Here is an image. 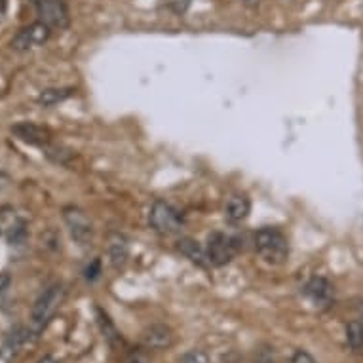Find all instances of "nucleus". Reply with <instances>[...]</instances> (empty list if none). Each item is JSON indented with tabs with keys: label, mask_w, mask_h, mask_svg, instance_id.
<instances>
[{
	"label": "nucleus",
	"mask_w": 363,
	"mask_h": 363,
	"mask_svg": "<svg viewBox=\"0 0 363 363\" xmlns=\"http://www.w3.org/2000/svg\"><path fill=\"white\" fill-rule=\"evenodd\" d=\"M51 29L42 22L31 23L29 27H23L17 35L14 36L12 40V48L17 51H27L33 50V48H38V46H44V44L50 40Z\"/></svg>",
	"instance_id": "7"
},
{
	"label": "nucleus",
	"mask_w": 363,
	"mask_h": 363,
	"mask_svg": "<svg viewBox=\"0 0 363 363\" xmlns=\"http://www.w3.org/2000/svg\"><path fill=\"white\" fill-rule=\"evenodd\" d=\"M38 363H59V362H57V360H54L51 356H46V357H42V360H40Z\"/></svg>",
	"instance_id": "24"
},
{
	"label": "nucleus",
	"mask_w": 363,
	"mask_h": 363,
	"mask_svg": "<svg viewBox=\"0 0 363 363\" xmlns=\"http://www.w3.org/2000/svg\"><path fill=\"white\" fill-rule=\"evenodd\" d=\"M74 90L72 88H48V90H42L36 97V103L40 107H56L59 103H63L71 97Z\"/></svg>",
	"instance_id": "14"
},
{
	"label": "nucleus",
	"mask_w": 363,
	"mask_h": 363,
	"mask_svg": "<svg viewBox=\"0 0 363 363\" xmlns=\"http://www.w3.org/2000/svg\"><path fill=\"white\" fill-rule=\"evenodd\" d=\"M291 363H318V362H316L308 352H305V350H297L295 356H293Z\"/></svg>",
	"instance_id": "22"
},
{
	"label": "nucleus",
	"mask_w": 363,
	"mask_h": 363,
	"mask_svg": "<svg viewBox=\"0 0 363 363\" xmlns=\"http://www.w3.org/2000/svg\"><path fill=\"white\" fill-rule=\"evenodd\" d=\"M253 245L266 263L284 264L289 257V240L278 227H263L253 234Z\"/></svg>",
	"instance_id": "1"
},
{
	"label": "nucleus",
	"mask_w": 363,
	"mask_h": 363,
	"mask_svg": "<svg viewBox=\"0 0 363 363\" xmlns=\"http://www.w3.org/2000/svg\"><path fill=\"white\" fill-rule=\"evenodd\" d=\"M10 285H12V278H10L8 274H2V276H0V295L6 293L8 289H10Z\"/></svg>",
	"instance_id": "23"
},
{
	"label": "nucleus",
	"mask_w": 363,
	"mask_h": 363,
	"mask_svg": "<svg viewBox=\"0 0 363 363\" xmlns=\"http://www.w3.org/2000/svg\"><path fill=\"white\" fill-rule=\"evenodd\" d=\"M179 363H209V356H207V352H204V350L193 348L179 357Z\"/></svg>",
	"instance_id": "19"
},
{
	"label": "nucleus",
	"mask_w": 363,
	"mask_h": 363,
	"mask_svg": "<svg viewBox=\"0 0 363 363\" xmlns=\"http://www.w3.org/2000/svg\"><path fill=\"white\" fill-rule=\"evenodd\" d=\"M35 6L38 22L46 23L51 31L54 29L63 31L69 27L71 15H69V8L65 4V0H35Z\"/></svg>",
	"instance_id": "5"
},
{
	"label": "nucleus",
	"mask_w": 363,
	"mask_h": 363,
	"mask_svg": "<svg viewBox=\"0 0 363 363\" xmlns=\"http://www.w3.org/2000/svg\"><path fill=\"white\" fill-rule=\"evenodd\" d=\"M302 293L312 300L316 307H328L329 302L333 300V295H335L331 282L321 278V276H314V278L308 280Z\"/></svg>",
	"instance_id": "11"
},
{
	"label": "nucleus",
	"mask_w": 363,
	"mask_h": 363,
	"mask_svg": "<svg viewBox=\"0 0 363 363\" xmlns=\"http://www.w3.org/2000/svg\"><path fill=\"white\" fill-rule=\"evenodd\" d=\"M25 238H27V228H25V223H17L14 227L10 228V232H8V243L10 245H22L25 242Z\"/></svg>",
	"instance_id": "18"
},
{
	"label": "nucleus",
	"mask_w": 363,
	"mask_h": 363,
	"mask_svg": "<svg viewBox=\"0 0 363 363\" xmlns=\"http://www.w3.org/2000/svg\"><path fill=\"white\" fill-rule=\"evenodd\" d=\"M124 363H150L149 357L141 350H131L128 356L124 357Z\"/></svg>",
	"instance_id": "21"
},
{
	"label": "nucleus",
	"mask_w": 363,
	"mask_h": 363,
	"mask_svg": "<svg viewBox=\"0 0 363 363\" xmlns=\"http://www.w3.org/2000/svg\"><path fill=\"white\" fill-rule=\"evenodd\" d=\"M240 250L238 240L232 236L223 234V232H213V234L207 236L206 251L209 257V263L211 266H225L236 257Z\"/></svg>",
	"instance_id": "4"
},
{
	"label": "nucleus",
	"mask_w": 363,
	"mask_h": 363,
	"mask_svg": "<svg viewBox=\"0 0 363 363\" xmlns=\"http://www.w3.org/2000/svg\"><path fill=\"white\" fill-rule=\"evenodd\" d=\"M177 250L181 255H185L191 263H194L200 268H209V257H207L206 245L193 240V238H181L177 242Z\"/></svg>",
	"instance_id": "12"
},
{
	"label": "nucleus",
	"mask_w": 363,
	"mask_h": 363,
	"mask_svg": "<svg viewBox=\"0 0 363 363\" xmlns=\"http://www.w3.org/2000/svg\"><path fill=\"white\" fill-rule=\"evenodd\" d=\"M95 318H97V325H99L101 333L107 339V342L111 346H116V344H122V337L118 333V329L113 323V320L108 318V314L103 310V308L95 307Z\"/></svg>",
	"instance_id": "15"
},
{
	"label": "nucleus",
	"mask_w": 363,
	"mask_h": 363,
	"mask_svg": "<svg viewBox=\"0 0 363 363\" xmlns=\"http://www.w3.org/2000/svg\"><path fill=\"white\" fill-rule=\"evenodd\" d=\"M63 221L69 228V234L79 245H88L93 240V225L90 217L80 207L67 206L63 209Z\"/></svg>",
	"instance_id": "6"
},
{
	"label": "nucleus",
	"mask_w": 363,
	"mask_h": 363,
	"mask_svg": "<svg viewBox=\"0 0 363 363\" xmlns=\"http://www.w3.org/2000/svg\"><path fill=\"white\" fill-rule=\"evenodd\" d=\"M108 261H111V266L113 268H120L126 264L129 257V242L128 238L120 232H114L108 238Z\"/></svg>",
	"instance_id": "13"
},
{
	"label": "nucleus",
	"mask_w": 363,
	"mask_h": 363,
	"mask_svg": "<svg viewBox=\"0 0 363 363\" xmlns=\"http://www.w3.org/2000/svg\"><path fill=\"white\" fill-rule=\"evenodd\" d=\"M63 299L65 287L61 284L50 285L40 293V297L36 299L33 312H31V331H33V335H38L50 323L54 314L57 312V308L61 307Z\"/></svg>",
	"instance_id": "2"
},
{
	"label": "nucleus",
	"mask_w": 363,
	"mask_h": 363,
	"mask_svg": "<svg viewBox=\"0 0 363 363\" xmlns=\"http://www.w3.org/2000/svg\"><path fill=\"white\" fill-rule=\"evenodd\" d=\"M12 134L23 143L35 145V147H46L50 145V129L38 126L35 122H19L12 126Z\"/></svg>",
	"instance_id": "9"
},
{
	"label": "nucleus",
	"mask_w": 363,
	"mask_h": 363,
	"mask_svg": "<svg viewBox=\"0 0 363 363\" xmlns=\"http://www.w3.org/2000/svg\"><path fill=\"white\" fill-rule=\"evenodd\" d=\"M346 342L354 352L363 348V321L352 320L346 325Z\"/></svg>",
	"instance_id": "16"
},
{
	"label": "nucleus",
	"mask_w": 363,
	"mask_h": 363,
	"mask_svg": "<svg viewBox=\"0 0 363 363\" xmlns=\"http://www.w3.org/2000/svg\"><path fill=\"white\" fill-rule=\"evenodd\" d=\"M250 213L251 200L248 194L234 193L232 196H228L227 206H225V219L230 225H242L243 221H248Z\"/></svg>",
	"instance_id": "10"
},
{
	"label": "nucleus",
	"mask_w": 363,
	"mask_h": 363,
	"mask_svg": "<svg viewBox=\"0 0 363 363\" xmlns=\"http://www.w3.org/2000/svg\"><path fill=\"white\" fill-rule=\"evenodd\" d=\"M44 154L46 158L54 162L57 166H69V162L72 160V152L71 150L63 149V147H59V145H46L44 147Z\"/></svg>",
	"instance_id": "17"
},
{
	"label": "nucleus",
	"mask_w": 363,
	"mask_h": 363,
	"mask_svg": "<svg viewBox=\"0 0 363 363\" xmlns=\"http://www.w3.org/2000/svg\"><path fill=\"white\" fill-rule=\"evenodd\" d=\"M84 276L88 282H95L101 276V261L99 259H93L92 263L86 266Z\"/></svg>",
	"instance_id": "20"
},
{
	"label": "nucleus",
	"mask_w": 363,
	"mask_h": 363,
	"mask_svg": "<svg viewBox=\"0 0 363 363\" xmlns=\"http://www.w3.org/2000/svg\"><path fill=\"white\" fill-rule=\"evenodd\" d=\"M149 225L158 234H177L183 228V217L171 204L156 200L150 207Z\"/></svg>",
	"instance_id": "3"
},
{
	"label": "nucleus",
	"mask_w": 363,
	"mask_h": 363,
	"mask_svg": "<svg viewBox=\"0 0 363 363\" xmlns=\"http://www.w3.org/2000/svg\"><path fill=\"white\" fill-rule=\"evenodd\" d=\"M175 341L173 329L166 323H152L149 328L143 329L141 342L145 348L149 350H166L170 348Z\"/></svg>",
	"instance_id": "8"
}]
</instances>
